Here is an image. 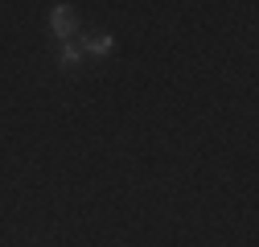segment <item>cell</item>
Returning a JSON list of instances; mask_svg holds the SVG:
<instances>
[{"mask_svg": "<svg viewBox=\"0 0 259 247\" xmlns=\"http://www.w3.org/2000/svg\"><path fill=\"white\" fill-rule=\"evenodd\" d=\"M58 62H62V70H78V66H82V50H78V42H62Z\"/></svg>", "mask_w": 259, "mask_h": 247, "instance_id": "3957f363", "label": "cell"}, {"mask_svg": "<svg viewBox=\"0 0 259 247\" xmlns=\"http://www.w3.org/2000/svg\"><path fill=\"white\" fill-rule=\"evenodd\" d=\"M78 50H82V58H111L115 54V37L111 33H91Z\"/></svg>", "mask_w": 259, "mask_h": 247, "instance_id": "7a4b0ae2", "label": "cell"}, {"mask_svg": "<svg viewBox=\"0 0 259 247\" xmlns=\"http://www.w3.org/2000/svg\"><path fill=\"white\" fill-rule=\"evenodd\" d=\"M50 29H54L58 42H74V33H78L74 9H70V5H54V9H50Z\"/></svg>", "mask_w": 259, "mask_h": 247, "instance_id": "6da1fadb", "label": "cell"}]
</instances>
